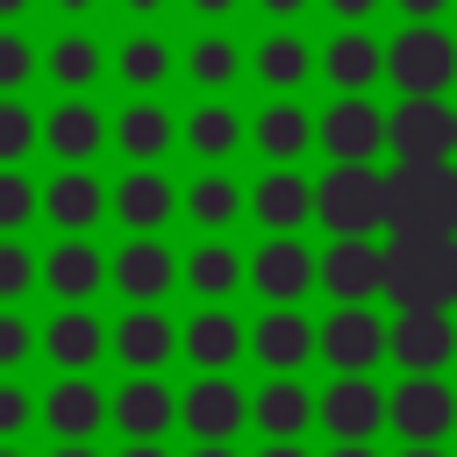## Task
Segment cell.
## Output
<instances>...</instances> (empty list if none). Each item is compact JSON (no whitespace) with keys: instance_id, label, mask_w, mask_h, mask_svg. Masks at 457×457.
Listing matches in <instances>:
<instances>
[{"instance_id":"cell-1","label":"cell","mask_w":457,"mask_h":457,"mask_svg":"<svg viewBox=\"0 0 457 457\" xmlns=\"http://www.w3.org/2000/svg\"><path fill=\"white\" fill-rule=\"evenodd\" d=\"M386 236H457V157L386 164Z\"/></svg>"},{"instance_id":"cell-2","label":"cell","mask_w":457,"mask_h":457,"mask_svg":"<svg viewBox=\"0 0 457 457\" xmlns=\"http://www.w3.org/2000/svg\"><path fill=\"white\" fill-rule=\"evenodd\" d=\"M386 307H457V236H386Z\"/></svg>"},{"instance_id":"cell-3","label":"cell","mask_w":457,"mask_h":457,"mask_svg":"<svg viewBox=\"0 0 457 457\" xmlns=\"http://www.w3.org/2000/svg\"><path fill=\"white\" fill-rule=\"evenodd\" d=\"M314 221L328 236H386V164H328L314 179Z\"/></svg>"},{"instance_id":"cell-4","label":"cell","mask_w":457,"mask_h":457,"mask_svg":"<svg viewBox=\"0 0 457 457\" xmlns=\"http://www.w3.org/2000/svg\"><path fill=\"white\" fill-rule=\"evenodd\" d=\"M386 436L393 443H450L457 436V386L443 371H400L386 386Z\"/></svg>"},{"instance_id":"cell-5","label":"cell","mask_w":457,"mask_h":457,"mask_svg":"<svg viewBox=\"0 0 457 457\" xmlns=\"http://www.w3.org/2000/svg\"><path fill=\"white\" fill-rule=\"evenodd\" d=\"M386 157L450 164L457 157V107H450V93H400L386 107Z\"/></svg>"},{"instance_id":"cell-6","label":"cell","mask_w":457,"mask_h":457,"mask_svg":"<svg viewBox=\"0 0 457 457\" xmlns=\"http://www.w3.org/2000/svg\"><path fill=\"white\" fill-rule=\"evenodd\" d=\"M386 86L393 93H450L457 86V36L443 21H407L386 36Z\"/></svg>"},{"instance_id":"cell-7","label":"cell","mask_w":457,"mask_h":457,"mask_svg":"<svg viewBox=\"0 0 457 457\" xmlns=\"http://www.w3.org/2000/svg\"><path fill=\"white\" fill-rule=\"evenodd\" d=\"M314 150L328 164H378L386 157V107L371 93H328V107H314Z\"/></svg>"},{"instance_id":"cell-8","label":"cell","mask_w":457,"mask_h":457,"mask_svg":"<svg viewBox=\"0 0 457 457\" xmlns=\"http://www.w3.org/2000/svg\"><path fill=\"white\" fill-rule=\"evenodd\" d=\"M386 328H393V307H378V300L328 307L314 321V357L328 371H378L386 364Z\"/></svg>"},{"instance_id":"cell-9","label":"cell","mask_w":457,"mask_h":457,"mask_svg":"<svg viewBox=\"0 0 457 457\" xmlns=\"http://www.w3.org/2000/svg\"><path fill=\"white\" fill-rule=\"evenodd\" d=\"M314 428L328 443H378L386 436V386L371 371H328V386H314Z\"/></svg>"},{"instance_id":"cell-10","label":"cell","mask_w":457,"mask_h":457,"mask_svg":"<svg viewBox=\"0 0 457 457\" xmlns=\"http://www.w3.org/2000/svg\"><path fill=\"white\" fill-rule=\"evenodd\" d=\"M179 428L193 443H236L250 428V393L236 371H193V386H179Z\"/></svg>"},{"instance_id":"cell-11","label":"cell","mask_w":457,"mask_h":457,"mask_svg":"<svg viewBox=\"0 0 457 457\" xmlns=\"http://www.w3.org/2000/svg\"><path fill=\"white\" fill-rule=\"evenodd\" d=\"M386 364L393 371H450L457 364V314L450 307H393Z\"/></svg>"},{"instance_id":"cell-12","label":"cell","mask_w":457,"mask_h":457,"mask_svg":"<svg viewBox=\"0 0 457 457\" xmlns=\"http://www.w3.org/2000/svg\"><path fill=\"white\" fill-rule=\"evenodd\" d=\"M107 428L121 443H164L179 428V393L164 371H129L114 393H107Z\"/></svg>"},{"instance_id":"cell-13","label":"cell","mask_w":457,"mask_h":457,"mask_svg":"<svg viewBox=\"0 0 457 457\" xmlns=\"http://www.w3.org/2000/svg\"><path fill=\"white\" fill-rule=\"evenodd\" d=\"M321 293H328V307L386 300V236H328L321 243Z\"/></svg>"},{"instance_id":"cell-14","label":"cell","mask_w":457,"mask_h":457,"mask_svg":"<svg viewBox=\"0 0 457 457\" xmlns=\"http://www.w3.org/2000/svg\"><path fill=\"white\" fill-rule=\"evenodd\" d=\"M321 286V250H307L300 236H264L250 250V293L264 307H300Z\"/></svg>"},{"instance_id":"cell-15","label":"cell","mask_w":457,"mask_h":457,"mask_svg":"<svg viewBox=\"0 0 457 457\" xmlns=\"http://www.w3.org/2000/svg\"><path fill=\"white\" fill-rule=\"evenodd\" d=\"M107 286L129 307H164L179 286V250L164 236H129L121 250H107Z\"/></svg>"},{"instance_id":"cell-16","label":"cell","mask_w":457,"mask_h":457,"mask_svg":"<svg viewBox=\"0 0 457 457\" xmlns=\"http://www.w3.org/2000/svg\"><path fill=\"white\" fill-rule=\"evenodd\" d=\"M179 357L193 371H236L250 357V321L228 307V300H200L186 321H179Z\"/></svg>"},{"instance_id":"cell-17","label":"cell","mask_w":457,"mask_h":457,"mask_svg":"<svg viewBox=\"0 0 457 457\" xmlns=\"http://www.w3.org/2000/svg\"><path fill=\"white\" fill-rule=\"evenodd\" d=\"M107 150H121L129 164H164L179 150V114L157 100V93H129L114 114H107Z\"/></svg>"},{"instance_id":"cell-18","label":"cell","mask_w":457,"mask_h":457,"mask_svg":"<svg viewBox=\"0 0 457 457\" xmlns=\"http://www.w3.org/2000/svg\"><path fill=\"white\" fill-rule=\"evenodd\" d=\"M36 421L57 436V443H93L107 428V393L93 386V371H57L43 393H36Z\"/></svg>"},{"instance_id":"cell-19","label":"cell","mask_w":457,"mask_h":457,"mask_svg":"<svg viewBox=\"0 0 457 457\" xmlns=\"http://www.w3.org/2000/svg\"><path fill=\"white\" fill-rule=\"evenodd\" d=\"M179 193H186V186H171V171H164V164H129V171L107 186L114 221H121L129 236H164V228H171V214H179Z\"/></svg>"},{"instance_id":"cell-20","label":"cell","mask_w":457,"mask_h":457,"mask_svg":"<svg viewBox=\"0 0 457 457\" xmlns=\"http://www.w3.org/2000/svg\"><path fill=\"white\" fill-rule=\"evenodd\" d=\"M250 221L264 236H300L314 221V179L300 164H264L250 179Z\"/></svg>"},{"instance_id":"cell-21","label":"cell","mask_w":457,"mask_h":457,"mask_svg":"<svg viewBox=\"0 0 457 457\" xmlns=\"http://www.w3.org/2000/svg\"><path fill=\"white\" fill-rule=\"evenodd\" d=\"M250 428L264 443H307V428H314V386L300 371H264L257 393H250Z\"/></svg>"},{"instance_id":"cell-22","label":"cell","mask_w":457,"mask_h":457,"mask_svg":"<svg viewBox=\"0 0 457 457\" xmlns=\"http://www.w3.org/2000/svg\"><path fill=\"white\" fill-rule=\"evenodd\" d=\"M314 79L328 93H371L386 86V43L371 29H328V43L314 50Z\"/></svg>"},{"instance_id":"cell-23","label":"cell","mask_w":457,"mask_h":457,"mask_svg":"<svg viewBox=\"0 0 457 457\" xmlns=\"http://www.w3.org/2000/svg\"><path fill=\"white\" fill-rule=\"evenodd\" d=\"M43 214L57 221V236H93L114 214L107 179L93 164H57V179H43Z\"/></svg>"},{"instance_id":"cell-24","label":"cell","mask_w":457,"mask_h":457,"mask_svg":"<svg viewBox=\"0 0 457 457\" xmlns=\"http://www.w3.org/2000/svg\"><path fill=\"white\" fill-rule=\"evenodd\" d=\"M43 286L57 307H93L107 293V250L93 236H57L43 250Z\"/></svg>"},{"instance_id":"cell-25","label":"cell","mask_w":457,"mask_h":457,"mask_svg":"<svg viewBox=\"0 0 457 457\" xmlns=\"http://www.w3.org/2000/svg\"><path fill=\"white\" fill-rule=\"evenodd\" d=\"M250 150L264 164H300L314 150V107L300 93H271L257 114H250Z\"/></svg>"},{"instance_id":"cell-26","label":"cell","mask_w":457,"mask_h":457,"mask_svg":"<svg viewBox=\"0 0 457 457\" xmlns=\"http://www.w3.org/2000/svg\"><path fill=\"white\" fill-rule=\"evenodd\" d=\"M107 357L121 371H164L179 357V321L164 307H129L114 328H107Z\"/></svg>"},{"instance_id":"cell-27","label":"cell","mask_w":457,"mask_h":457,"mask_svg":"<svg viewBox=\"0 0 457 457\" xmlns=\"http://www.w3.org/2000/svg\"><path fill=\"white\" fill-rule=\"evenodd\" d=\"M179 143H186L200 164H228L236 150H250V121L228 107V93H200V100L179 114Z\"/></svg>"},{"instance_id":"cell-28","label":"cell","mask_w":457,"mask_h":457,"mask_svg":"<svg viewBox=\"0 0 457 457\" xmlns=\"http://www.w3.org/2000/svg\"><path fill=\"white\" fill-rule=\"evenodd\" d=\"M179 214H186L200 236H228V228L250 214V186H243L228 164H200L193 186L179 193Z\"/></svg>"},{"instance_id":"cell-29","label":"cell","mask_w":457,"mask_h":457,"mask_svg":"<svg viewBox=\"0 0 457 457\" xmlns=\"http://www.w3.org/2000/svg\"><path fill=\"white\" fill-rule=\"evenodd\" d=\"M43 150L57 164H93L107 150V114L93 107V93H64L50 114H43Z\"/></svg>"},{"instance_id":"cell-30","label":"cell","mask_w":457,"mask_h":457,"mask_svg":"<svg viewBox=\"0 0 457 457\" xmlns=\"http://www.w3.org/2000/svg\"><path fill=\"white\" fill-rule=\"evenodd\" d=\"M179 286L193 300H236V286H250V250H236L228 236H200L193 250H179Z\"/></svg>"},{"instance_id":"cell-31","label":"cell","mask_w":457,"mask_h":457,"mask_svg":"<svg viewBox=\"0 0 457 457\" xmlns=\"http://www.w3.org/2000/svg\"><path fill=\"white\" fill-rule=\"evenodd\" d=\"M250 357H257V371H307L314 364V321L300 307H264L250 321Z\"/></svg>"},{"instance_id":"cell-32","label":"cell","mask_w":457,"mask_h":457,"mask_svg":"<svg viewBox=\"0 0 457 457\" xmlns=\"http://www.w3.org/2000/svg\"><path fill=\"white\" fill-rule=\"evenodd\" d=\"M250 79L264 86V93H300V86H314V43L286 21V29H264L257 36V50H250Z\"/></svg>"},{"instance_id":"cell-33","label":"cell","mask_w":457,"mask_h":457,"mask_svg":"<svg viewBox=\"0 0 457 457\" xmlns=\"http://www.w3.org/2000/svg\"><path fill=\"white\" fill-rule=\"evenodd\" d=\"M107 71H114V86H129V93H164L171 71H179V50H171V36H157V29H129V36L107 50Z\"/></svg>"},{"instance_id":"cell-34","label":"cell","mask_w":457,"mask_h":457,"mask_svg":"<svg viewBox=\"0 0 457 457\" xmlns=\"http://www.w3.org/2000/svg\"><path fill=\"white\" fill-rule=\"evenodd\" d=\"M43 357H50L57 371H93V364L107 357V321H100L93 307H57V314L43 321Z\"/></svg>"},{"instance_id":"cell-35","label":"cell","mask_w":457,"mask_h":457,"mask_svg":"<svg viewBox=\"0 0 457 457\" xmlns=\"http://www.w3.org/2000/svg\"><path fill=\"white\" fill-rule=\"evenodd\" d=\"M179 71H186V86H200V93H228V86L250 71V50H243L228 29H200V36L179 50Z\"/></svg>"},{"instance_id":"cell-36","label":"cell","mask_w":457,"mask_h":457,"mask_svg":"<svg viewBox=\"0 0 457 457\" xmlns=\"http://www.w3.org/2000/svg\"><path fill=\"white\" fill-rule=\"evenodd\" d=\"M100 71H107V50H100L93 29H57V43L43 50V79L57 93H93Z\"/></svg>"},{"instance_id":"cell-37","label":"cell","mask_w":457,"mask_h":457,"mask_svg":"<svg viewBox=\"0 0 457 457\" xmlns=\"http://www.w3.org/2000/svg\"><path fill=\"white\" fill-rule=\"evenodd\" d=\"M29 150H43V114L21 93H0V164H29Z\"/></svg>"},{"instance_id":"cell-38","label":"cell","mask_w":457,"mask_h":457,"mask_svg":"<svg viewBox=\"0 0 457 457\" xmlns=\"http://www.w3.org/2000/svg\"><path fill=\"white\" fill-rule=\"evenodd\" d=\"M43 214V186L29 179V164H0V236H21Z\"/></svg>"},{"instance_id":"cell-39","label":"cell","mask_w":457,"mask_h":457,"mask_svg":"<svg viewBox=\"0 0 457 457\" xmlns=\"http://www.w3.org/2000/svg\"><path fill=\"white\" fill-rule=\"evenodd\" d=\"M43 278V257L21 243V236H0V307H14V300H29V286Z\"/></svg>"},{"instance_id":"cell-40","label":"cell","mask_w":457,"mask_h":457,"mask_svg":"<svg viewBox=\"0 0 457 457\" xmlns=\"http://www.w3.org/2000/svg\"><path fill=\"white\" fill-rule=\"evenodd\" d=\"M36 71H43V50L21 29H0V93H21Z\"/></svg>"},{"instance_id":"cell-41","label":"cell","mask_w":457,"mask_h":457,"mask_svg":"<svg viewBox=\"0 0 457 457\" xmlns=\"http://www.w3.org/2000/svg\"><path fill=\"white\" fill-rule=\"evenodd\" d=\"M29 421H36V393H29L14 371H0V443H21Z\"/></svg>"},{"instance_id":"cell-42","label":"cell","mask_w":457,"mask_h":457,"mask_svg":"<svg viewBox=\"0 0 457 457\" xmlns=\"http://www.w3.org/2000/svg\"><path fill=\"white\" fill-rule=\"evenodd\" d=\"M29 350H43V328H29V314L0 307V371H21Z\"/></svg>"},{"instance_id":"cell-43","label":"cell","mask_w":457,"mask_h":457,"mask_svg":"<svg viewBox=\"0 0 457 457\" xmlns=\"http://www.w3.org/2000/svg\"><path fill=\"white\" fill-rule=\"evenodd\" d=\"M321 7H328L336 29H371V14H378L386 0H321Z\"/></svg>"},{"instance_id":"cell-44","label":"cell","mask_w":457,"mask_h":457,"mask_svg":"<svg viewBox=\"0 0 457 457\" xmlns=\"http://www.w3.org/2000/svg\"><path fill=\"white\" fill-rule=\"evenodd\" d=\"M386 7H393L400 21H443V14L457 7V0H386Z\"/></svg>"},{"instance_id":"cell-45","label":"cell","mask_w":457,"mask_h":457,"mask_svg":"<svg viewBox=\"0 0 457 457\" xmlns=\"http://www.w3.org/2000/svg\"><path fill=\"white\" fill-rule=\"evenodd\" d=\"M186 7H193V21H200V29H221V21H236V7H243V0H186Z\"/></svg>"},{"instance_id":"cell-46","label":"cell","mask_w":457,"mask_h":457,"mask_svg":"<svg viewBox=\"0 0 457 457\" xmlns=\"http://www.w3.org/2000/svg\"><path fill=\"white\" fill-rule=\"evenodd\" d=\"M250 7H257V14L271 21V29H286V21H300V14L314 7V0H250Z\"/></svg>"},{"instance_id":"cell-47","label":"cell","mask_w":457,"mask_h":457,"mask_svg":"<svg viewBox=\"0 0 457 457\" xmlns=\"http://www.w3.org/2000/svg\"><path fill=\"white\" fill-rule=\"evenodd\" d=\"M50 14H57L64 29H86V21L100 14V0H50Z\"/></svg>"},{"instance_id":"cell-48","label":"cell","mask_w":457,"mask_h":457,"mask_svg":"<svg viewBox=\"0 0 457 457\" xmlns=\"http://www.w3.org/2000/svg\"><path fill=\"white\" fill-rule=\"evenodd\" d=\"M114 7H121V14L136 21V29H157V14H164L171 0H114Z\"/></svg>"},{"instance_id":"cell-49","label":"cell","mask_w":457,"mask_h":457,"mask_svg":"<svg viewBox=\"0 0 457 457\" xmlns=\"http://www.w3.org/2000/svg\"><path fill=\"white\" fill-rule=\"evenodd\" d=\"M36 0H0V29H21V14H29Z\"/></svg>"},{"instance_id":"cell-50","label":"cell","mask_w":457,"mask_h":457,"mask_svg":"<svg viewBox=\"0 0 457 457\" xmlns=\"http://www.w3.org/2000/svg\"><path fill=\"white\" fill-rule=\"evenodd\" d=\"M328 457H386L378 443H328Z\"/></svg>"},{"instance_id":"cell-51","label":"cell","mask_w":457,"mask_h":457,"mask_svg":"<svg viewBox=\"0 0 457 457\" xmlns=\"http://www.w3.org/2000/svg\"><path fill=\"white\" fill-rule=\"evenodd\" d=\"M257 457H314L307 443H257Z\"/></svg>"},{"instance_id":"cell-52","label":"cell","mask_w":457,"mask_h":457,"mask_svg":"<svg viewBox=\"0 0 457 457\" xmlns=\"http://www.w3.org/2000/svg\"><path fill=\"white\" fill-rule=\"evenodd\" d=\"M393 457H450V443H400Z\"/></svg>"},{"instance_id":"cell-53","label":"cell","mask_w":457,"mask_h":457,"mask_svg":"<svg viewBox=\"0 0 457 457\" xmlns=\"http://www.w3.org/2000/svg\"><path fill=\"white\" fill-rule=\"evenodd\" d=\"M114 457H171V450H164V443H121Z\"/></svg>"},{"instance_id":"cell-54","label":"cell","mask_w":457,"mask_h":457,"mask_svg":"<svg viewBox=\"0 0 457 457\" xmlns=\"http://www.w3.org/2000/svg\"><path fill=\"white\" fill-rule=\"evenodd\" d=\"M186 457H243V450H236V443H193Z\"/></svg>"},{"instance_id":"cell-55","label":"cell","mask_w":457,"mask_h":457,"mask_svg":"<svg viewBox=\"0 0 457 457\" xmlns=\"http://www.w3.org/2000/svg\"><path fill=\"white\" fill-rule=\"evenodd\" d=\"M50 457H100V450H93V443H57Z\"/></svg>"},{"instance_id":"cell-56","label":"cell","mask_w":457,"mask_h":457,"mask_svg":"<svg viewBox=\"0 0 457 457\" xmlns=\"http://www.w3.org/2000/svg\"><path fill=\"white\" fill-rule=\"evenodd\" d=\"M0 457H29V450H21V443H0Z\"/></svg>"}]
</instances>
